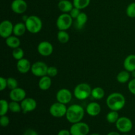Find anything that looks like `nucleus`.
Instances as JSON below:
<instances>
[{"instance_id": "obj_1", "label": "nucleus", "mask_w": 135, "mask_h": 135, "mask_svg": "<svg viewBox=\"0 0 135 135\" xmlns=\"http://www.w3.org/2000/svg\"><path fill=\"white\" fill-rule=\"evenodd\" d=\"M126 103L125 98L123 95L119 92H114L108 96L106 100V104L111 110H121L124 108Z\"/></svg>"}, {"instance_id": "obj_2", "label": "nucleus", "mask_w": 135, "mask_h": 135, "mask_svg": "<svg viewBox=\"0 0 135 135\" xmlns=\"http://www.w3.org/2000/svg\"><path fill=\"white\" fill-rule=\"evenodd\" d=\"M84 115V110L83 107L78 104H73L67 108L66 118L71 123L80 122Z\"/></svg>"}, {"instance_id": "obj_3", "label": "nucleus", "mask_w": 135, "mask_h": 135, "mask_svg": "<svg viewBox=\"0 0 135 135\" xmlns=\"http://www.w3.org/2000/svg\"><path fill=\"white\" fill-rule=\"evenodd\" d=\"M26 29L32 34H37L40 32L42 28V20L36 15H32L28 17L25 21Z\"/></svg>"}, {"instance_id": "obj_4", "label": "nucleus", "mask_w": 135, "mask_h": 135, "mask_svg": "<svg viewBox=\"0 0 135 135\" xmlns=\"http://www.w3.org/2000/svg\"><path fill=\"white\" fill-rule=\"evenodd\" d=\"M92 93V88L87 83H80L74 89V96L79 100L87 99Z\"/></svg>"}, {"instance_id": "obj_5", "label": "nucleus", "mask_w": 135, "mask_h": 135, "mask_svg": "<svg viewBox=\"0 0 135 135\" xmlns=\"http://www.w3.org/2000/svg\"><path fill=\"white\" fill-rule=\"evenodd\" d=\"M73 19L70 14L63 13L58 17L56 26L59 30H67L72 26Z\"/></svg>"}, {"instance_id": "obj_6", "label": "nucleus", "mask_w": 135, "mask_h": 135, "mask_svg": "<svg viewBox=\"0 0 135 135\" xmlns=\"http://www.w3.org/2000/svg\"><path fill=\"white\" fill-rule=\"evenodd\" d=\"M67 108L66 107L65 104H62L60 102H56L50 106V113L53 117L60 118L66 115Z\"/></svg>"}, {"instance_id": "obj_7", "label": "nucleus", "mask_w": 135, "mask_h": 135, "mask_svg": "<svg viewBox=\"0 0 135 135\" xmlns=\"http://www.w3.org/2000/svg\"><path fill=\"white\" fill-rule=\"evenodd\" d=\"M90 131L88 124L83 122H78L73 124L70 128L71 135H87Z\"/></svg>"}, {"instance_id": "obj_8", "label": "nucleus", "mask_w": 135, "mask_h": 135, "mask_svg": "<svg viewBox=\"0 0 135 135\" xmlns=\"http://www.w3.org/2000/svg\"><path fill=\"white\" fill-rule=\"evenodd\" d=\"M116 123V127L120 132L127 133L130 132L133 129V122L129 118L121 117L119 118Z\"/></svg>"}, {"instance_id": "obj_9", "label": "nucleus", "mask_w": 135, "mask_h": 135, "mask_svg": "<svg viewBox=\"0 0 135 135\" xmlns=\"http://www.w3.org/2000/svg\"><path fill=\"white\" fill-rule=\"evenodd\" d=\"M47 69L48 67L44 62L37 61L32 65L30 71L34 76L42 77L45 75H47Z\"/></svg>"}, {"instance_id": "obj_10", "label": "nucleus", "mask_w": 135, "mask_h": 135, "mask_svg": "<svg viewBox=\"0 0 135 135\" xmlns=\"http://www.w3.org/2000/svg\"><path fill=\"white\" fill-rule=\"evenodd\" d=\"M14 25L9 20H5L0 24V36L3 38H7L13 33Z\"/></svg>"}, {"instance_id": "obj_11", "label": "nucleus", "mask_w": 135, "mask_h": 135, "mask_svg": "<svg viewBox=\"0 0 135 135\" xmlns=\"http://www.w3.org/2000/svg\"><path fill=\"white\" fill-rule=\"evenodd\" d=\"M72 93L67 88L60 89L56 94L57 101L62 104H69L72 100Z\"/></svg>"}, {"instance_id": "obj_12", "label": "nucleus", "mask_w": 135, "mask_h": 135, "mask_svg": "<svg viewBox=\"0 0 135 135\" xmlns=\"http://www.w3.org/2000/svg\"><path fill=\"white\" fill-rule=\"evenodd\" d=\"M38 53L44 57L50 56L52 54L54 51V47L50 42L47 41H42L38 44L37 47Z\"/></svg>"}, {"instance_id": "obj_13", "label": "nucleus", "mask_w": 135, "mask_h": 135, "mask_svg": "<svg viewBox=\"0 0 135 135\" xmlns=\"http://www.w3.org/2000/svg\"><path fill=\"white\" fill-rule=\"evenodd\" d=\"M11 7L15 13L23 14L27 10L28 5L25 0H13Z\"/></svg>"}, {"instance_id": "obj_14", "label": "nucleus", "mask_w": 135, "mask_h": 135, "mask_svg": "<svg viewBox=\"0 0 135 135\" xmlns=\"http://www.w3.org/2000/svg\"><path fill=\"white\" fill-rule=\"evenodd\" d=\"M22 111L25 113L34 111L37 107V103L34 99L32 98H26L21 102Z\"/></svg>"}, {"instance_id": "obj_15", "label": "nucleus", "mask_w": 135, "mask_h": 135, "mask_svg": "<svg viewBox=\"0 0 135 135\" xmlns=\"http://www.w3.org/2000/svg\"><path fill=\"white\" fill-rule=\"evenodd\" d=\"M26 94L25 90L17 87V88L11 90L10 93H9V98L12 101L19 102L26 98Z\"/></svg>"}, {"instance_id": "obj_16", "label": "nucleus", "mask_w": 135, "mask_h": 135, "mask_svg": "<svg viewBox=\"0 0 135 135\" xmlns=\"http://www.w3.org/2000/svg\"><path fill=\"white\" fill-rule=\"evenodd\" d=\"M31 64L28 59L22 58L18 61L17 63V68L19 73L22 74H26L31 70Z\"/></svg>"}, {"instance_id": "obj_17", "label": "nucleus", "mask_w": 135, "mask_h": 135, "mask_svg": "<svg viewBox=\"0 0 135 135\" xmlns=\"http://www.w3.org/2000/svg\"><path fill=\"white\" fill-rule=\"evenodd\" d=\"M86 110V113L89 115L95 117V116L98 115L101 112V106L98 103L93 102L88 104Z\"/></svg>"}, {"instance_id": "obj_18", "label": "nucleus", "mask_w": 135, "mask_h": 135, "mask_svg": "<svg viewBox=\"0 0 135 135\" xmlns=\"http://www.w3.org/2000/svg\"><path fill=\"white\" fill-rule=\"evenodd\" d=\"M124 68L126 71L132 73L135 71V55L131 54L128 55L124 60Z\"/></svg>"}, {"instance_id": "obj_19", "label": "nucleus", "mask_w": 135, "mask_h": 135, "mask_svg": "<svg viewBox=\"0 0 135 135\" xmlns=\"http://www.w3.org/2000/svg\"><path fill=\"white\" fill-rule=\"evenodd\" d=\"M57 6L59 10L63 13H70L74 7L73 3L69 0H61L58 3Z\"/></svg>"}, {"instance_id": "obj_20", "label": "nucleus", "mask_w": 135, "mask_h": 135, "mask_svg": "<svg viewBox=\"0 0 135 135\" xmlns=\"http://www.w3.org/2000/svg\"><path fill=\"white\" fill-rule=\"evenodd\" d=\"M51 86V79L47 75L42 76L38 82V86L42 90H47Z\"/></svg>"}, {"instance_id": "obj_21", "label": "nucleus", "mask_w": 135, "mask_h": 135, "mask_svg": "<svg viewBox=\"0 0 135 135\" xmlns=\"http://www.w3.org/2000/svg\"><path fill=\"white\" fill-rule=\"evenodd\" d=\"M27 30L25 23L22 22H18L14 25L13 27V34L17 37L22 36L25 34L26 31Z\"/></svg>"}, {"instance_id": "obj_22", "label": "nucleus", "mask_w": 135, "mask_h": 135, "mask_svg": "<svg viewBox=\"0 0 135 135\" xmlns=\"http://www.w3.org/2000/svg\"><path fill=\"white\" fill-rule=\"evenodd\" d=\"M5 43L9 47L15 49L19 47L21 45V41H20L19 38L16 36H11L6 38Z\"/></svg>"}, {"instance_id": "obj_23", "label": "nucleus", "mask_w": 135, "mask_h": 135, "mask_svg": "<svg viewBox=\"0 0 135 135\" xmlns=\"http://www.w3.org/2000/svg\"><path fill=\"white\" fill-rule=\"evenodd\" d=\"M87 21H88V16L85 13L81 12L80 13L77 18H76V22H75V25H76V27L77 29L83 28L84 27V25L86 23Z\"/></svg>"}, {"instance_id": "obj_24", "label": "nucleus", "mask_w": 135, "mask_h": 135, "mask_svg": "<svg viewBox=\"0 0 135 135\" xmlns=\"http://www.w3.org/2000/svg\"><path fill=\"white\" fill-rule=\"evenodd\" d=\"M130 72L125 70V71H122L119 73L117 76V80L119 83L125 84V83H127L129 81V80L130 79Z\"/></svg>"}, {"instance_id": "obj_25", "label": "nucleus", "mask_w": 135, "mask_h": 135, "mask_svg": "<svg viewBox=\"0 0 135 135\" xmlns=\"http://www.w3.org/2000/svg\"><path fill=\"white\" fill-rule=\"evenodd\" d=\"M91 96L96 100H101L105 96V91L101 87H96L92 90Z\"/></svg>"}, {"instance_id": "obj_26", "label": "nucleus", "mask_w": 135, "mask_h": 135, "mask_svg": "<svg viewBox=\"0 0 135 135\" xmlns=\"http://www.w3.org/2000/svg\"><path fill=\"white\" fill-rule=\"evenodd\" d=\"M57 40L60 43L66 44L69 40V34L65 30H59L57 33Z\"/></svg>"}, {"instance_id": "obj_27", "label": "nucleus", "mask_w": 135, "mask_h": 135, "mask_svg": "<svg viewBox=\"0 0 135 135\" xmlns=\"http://www.w3.org/2000/svg\"><path fill=\"white\" fill-rule=\"evenodd\" d=\"M73 3L75 7L80 10L86 8L90 3V0H73Z\"/></svg>"}, {"instance_id": "obj_28", "label": "nucleus", "mask_w": 135, "mask_h": 135, "mask_svg": "<svg viewBox=\"0 0 135 135\" xmlns=\"http://www.w3.org/2000/svg\"><path fill=\"white\" fill-rule=\"evenodd\" d=\"M119 114L117 111L111 110L109 113L107 114L106 119L109 123H115L119 119Z\"/></svg>"}, {"instance_id": "obj_29", "label": "nucleus", "mask_w": 135, "mask_h": 135, "mask_svg": "<svg viewBox=\"0 0 135 135\" xmlns=\"http://www.w3.org/2000/svg\"><path fill=\"white\" fill-rule=\"evenodd\" d=\"M9 103L5 100L1 99L0 100V107H1V109H0V115H5L6 113H7L8 111L9 110Z\"/></svg>"}, {"instance_id": "obj_30", "label": "nucleus", "mask_w": 135, "mask_h": 135, "mask_svg": "<svg viewBox=\"0 0 135 135\" xmlns=\"http://www.w3.org/2000/svg\"><path fill=\"white\" fill-rule=\"evenodd\" d=\"M12 55H13V58H14L15 59L18 61L23 58L25 53H24L23 50H22V48L18 47L15 49H13V52H12Z\"/></svg>"}, {"instance_id": "obj_31", "label": "nucleus", "mask_w": 135, "mask_h": 135, "mask_svg": "<svg viewBox=\"0 0 135 135\" xmlns=\"http://www.w3.org/2000/svg\"><path fill=\"white\" fill-rule=\"evenodd\" d=\"M9 110L13 113H19L22 110L21 104H18V102L15 101L11 102L9 104Z\"/></svg>"}, {"instance_id": "obj_32", "label": "nucleus", "mask_w": 135, "mask_h": 135, "mask_svg": "<svg viewBox=\"0 0 135 135\" xmlns=\"http://www.w3.org/2000/svg\"><path fill=\"white\" fill-rule=\"evenodd\" d=\"M126 14L130 18H135V2L129 4L126 9Z\"/></svg>"}, {"instance_id": "obj_33", "label": "nucleus", "mask_w": 135, "mask_h": 135, "mask_svg": "<svg viewBox=\"0 0 135 135\" xmlns=\"http://www.w3.org/2000/svg\"><path fill=\"white\" fill-rule=\"evenodd\" d=\"M7 88L10 90L15 89V88L18 87V82L15 78L13 77H9L7 79Z\"/></svg>"}, {"instance_id": "obj_34", "label": "nucleus", "mask_w": 135, "mask_h": 135, "mask_svg": "<svg viewBox=\"0 0 135 135\" xmlns=\"http://www.w3.org/2000/svg\"><path fill=\"white\" fill-rule=\"evenodd\" d=\"M58 74V69L55 67H48L47 75L50 77H54Z\"/></svg>"}, {"instance_id": "obj_35", "label": "nucleus", "mask_w": 135, "mask_h": 135, "mask_svg": "<svg viewBox=\"0 0 135 135\" xmlns=\"http://www.w3.org/2000/svg\"><path fill=\"white\" fill-rule=\"evenodd\" d=\"M9 122H10L9 118L7 116H6L5 115L1 116V118H0V124H1V126L3 127H7L9 125Z\"/></svg>"}, {"instance_id": "obj_36", "label": "nucleus", "mask_w": 135, "mask_h": 135, "mask_svg": "<svg viewBox=\"0 0 135 135\" xmlns=\"http://www.w3.org/2000/svg\"><path fill=\"white\" fill-rule=\"evenodd\" d=\"M128 88L131 93L135 96V78H133L131 80H130L128 84Z\"/></svg>"}, {"instance_id": "obj_37", "label": "nucleus", "mask_w": 135, "mask_h": 135, "mask_svg": "<svg viewBox=\"0 0 135 135\" xmlns=\"http://www.w3.org/2000/svg\"><path fill=\"white\" fill-rule=\"evenodd\" d=\"M80 13H81V12L80 11V9L74 7L73 8L72 10L70 11L69 14L73 18H75V19H76L78 17V16L80 15Z\"/></svg>"}, {"instance_id": "obj_38", "label": "nucleus", "mask_w": 135, "mask_h": 135, "mask_svg": "<svg viewBox=\"0 0 135 135\" xmlns=\"http://www.w3.org/2000/svg\"><path fill=\"white\" fill-rule=\"evenodd\" d=\"M7 87V79L4 77H0V90L3 91Z\"/></svg>"}, {"instance_id": "obj_39", "label": "nucleus", "mask_w": 135, "mask_h": 135, "mask_svg": "<svg viewBox=\"0 0 135 135\" xmlns=\"http://www.w3.org/2000/svg\"><path fill=\"white\" fill-rule=\"evenodd\" d=\"M23 135H38V134L34 130H32V129H27L26 131H25Z\"/></svg>"}, {"instance_id": "obj_40", "label": "nucleus", "mask_w": 135, "mask_h": 135, "mask_svg": "<svg viewBox=\"0 0 135 135\" xmlns=\"http://www.w3.org/2000/svg\"><path fill=\"white\" fill-rule=\"evenodd\" d=\"M57 135H71L70 131L66 130V129H63V130H61L58 133Z\"/></svg>"}, {"instance_id": "obj_41", "label": "nucleus", "mask_w": 135, "mask_h": 135, "mask_svg": "<svg viewBox=\"0 0 135 135\" xmlns=\"http://www.w3.org/2000/svg\"><path fill=\"white\" fill-rule=\"evenodd\" d=\"M107 135H120V134H119L118 133H117V132L113 131V132H110V133H109Z\"/></svg>"}, {"instance_id": "obj_42", "label": "nucleus", "mask_w": 135, "mask_h": 135, "mask_svg": "<svg viewBox=\"0 0 135 135\" xmlns=\"http://www.w3.org/2000/svg\"><path fill=\"white\" fill-rule=\"evenodd\" d=\"M132 76H133V78H135V71L132 72Z\"/></svg>"}, {"instance_id": "obj_43", "label": "nucleus", "mask_w": 135, "mask_h": 135, "mask_svg": "<svg viewBox=\"0 0 135 135\" xmlns=\"http://www.w3.org/2000/svg\"><path fill=\"white\" fill-rule=\"evenodd\" d=\"M90 135H100V134H98V133H93V134H90Z\"/></svg>"}, {"instance_id": "obj_44", "label": "nucleus", "mask_w": 135, "mask_h": 135, "mask_svg": "<svg viewBox=\"0 0 135 135\" xmlns=\"http://www.w3.org/2000/svg\"><path fill=\"white\" fill-rule=\"evenodd\" d=\"M123 135H129V134H123Z\"/></svg>"}, {"instance_id": "obj_45", "label": "nucleus", "mask_w": 135, "mask_h": 135, "mask_svg": "<svg viewBox=\"0 0 135 135\" xmlns=\"http://www.w3.org/2000/svg\"><path fill=\"white\" fill-rule=\"evenodd\" d=\"M59 1H61V0H59Z\"/></svg>"}]
</instances>
